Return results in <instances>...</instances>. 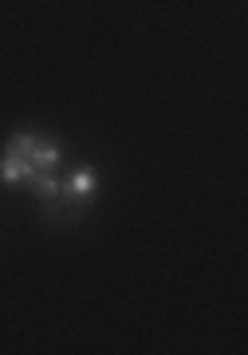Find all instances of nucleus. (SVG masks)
I'll use <instances>...</instances> for the list:
<instances>
[{
  "label": "nucleus",
  "mask_w": 248,
  "mask_h": 355,
  "mask_svg": "<svg viewBox=\"0 0 248 355\" xmlns=\"http://www.w3.org/2000/svg\"><path fill=\"white\" fill-rule=\"evenodd\" d=\"M28 186H32V193H36V198H39L44 205H51V202H55V198L63 193V182L55 178V170H44V174H32V182H28Z\"/></svg>",
  "instance_id": "20e7f679"
},
{
  "label": "nucleus",
  "mask_w": 248,
  "mask_h": 355,
  "mask_svg": "<svg viewBox=\"0 0 248 355\" xmlns=\"http://www.w3.org/2000/svg\"><path fill=\"white\" fill-rule=\"evenodd\" d=\"M4 150H12V154H20V158H28V166H32L36 174L55 170V166H60V158H63L60 142L48 139V135H32V130H16Z\"/></svg>",
  "instance_id": "f257e3e1"
},
{
  "label": "nucleus",
  "mask_w": 248,
  "mask_h": 355,
  "mask_svg": "<svg viewBox=\"0 0 248 355\" xmlns=\"http://www.w3.org/2000/svg\"><path fill=\"white\" fill-rule=\"evenodd\" d=\"M32 166H28V158H20V154L4 150L0 154V182H8V186H28L32 182Z\"/></svg>",
  "instance_id": "7ed1b4c3"
},
{
  "label": "nucleus",
  "mask_w": 248,
  "mask_h": 355,
  "mask_svg": "<svg viewBox=\"0 0 248 355\" xmlns=\"http://www.w3.org/2000/svg\"><path fill=\"white\" fill-rule=\"evenodd\" d=\"M63 190L71 193L75 202H95V193H99V174L91 170V166H75L71 174L63 178Z\"/></svg>",
  "instance_id": "f03ea898"
}]
</instances>
